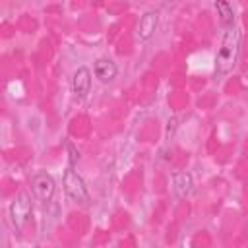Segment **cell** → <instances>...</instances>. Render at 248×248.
Listing matches in <instances>:
<instances>
[{
  "label": "cell",
  "mask_w": 248,
  "mask_h": 248,
  "mask_svg": "<svg viewBox=\"0 0 248 248\" xmlns=\"http://www.w3.org/2000/svg\"><path fill=\"white\" fill-rule=\"evenodd\" d=\"M238 56H240V31L232 25L227 27V31L223 33L219 48L215 52V74L217 76L231 74L238 62Z\"/></svg>",
  "instance_id": "6da1fadb"
},
{
  "label": "cell",
  "mask_w": 248,
  "mask_h": 248,
  "mask_svg": "<svg viewBox=\"0 0 248 248\" xmlns=\"http://www.w3.org/2000/svg\"><path fill=\"white\" fill-rule=\"evenodd\" d=\"M62 186H64V192L68 194L70 200L78 202V203H89L91 202V196H89V190L85 186V180L72 169L68 167L62 174Z\"/></svg>",
  "instance_id": "7a4b0ae2"
},
{
  "label": "cell",
  "mask_w": 248,
  "mask_h": 248,
  "mask_svg": "<svg viewBox=\"0 0 248 248\" xmlns=\"http://www.w3.org/2000/svg\"><path fill=\"white\" fill-rule=\"evenodd\" d=\"M31 217V202L27 194H17L14 198V202L10 203V219L12 225L16 227V231H23V227L27 225Z\"/></svg>",
  "instance_id": "3957f363"
},
{
  "label": "cell",
  "mask_w": 248,
  "mask_h": 248,
  "mask_svg": "<svg viewBox=\"0 0 248 248\" xmlns=\"http://www.w3.org/2000/svg\"><path fill=\"white\" fill-rule=\"evenodd\" d=\"M31 192L39 202H50L56 192L54 178L48 172H37L31 178Z\"/></svg>",
  "instance_id": "277c9868"
},
{
  "label": "cell",
  "mask_w": 248,
  "mask_h": 248,
  "mask_svg": "<svg viewBox=\"0 0 248 248\" xmlns=\"http://www.w3.org/2000/svg\"><path fill=\"white\" fill-rule=\"evenodd\" d=\"M91 89V72L85 66H79L72 76V91L78 99H85Z\"/></svg>",
  "instance_id": "5b68a950"
},
{
  "label": "cell",
  "mask_w": 248,
  "mask_h": 248,
  "mask_svg": "<svg viewBox=\"0 0 248 248\" xmlns=\"http://www.w3.org/2000/svg\"><path fill=\"white\" fill-rule=\"evenodd\" d=\"M93 74H95V78L99 81L108 83V81H112L118 76V66L110 58H99L93 64Z\"/></svg>",
  "instance_id": "8992f818"
},
{
  "label": "cell",
  "mask_w": 248,
  "mask_h": 248,
  "mask_svg": "<svg viewBox=\"0 0 248 248\" xmlns=\"http://www.w3.org/2000/svg\"><path fill=\"white\" fill-rule=\"evenodd\" d=\"M157 25H159V14L157 12H145L141 17H140V25H138V37L141 41H149L155 31H157Z\"/></svg>",
  "instance_id": "52a82bcc"
},
{
  "label": "cell",
  "mask_w": 248,
  "mask_h": 248,
  "mask_svg": "<svg viewBox=\"0 0 248 248\" xmlns=\"http://www.w3.org/2000/svg\"><path fill=\"white\" fill-rule=\"evenodd\" d=\"M172 190L178 198H188L194 192V178L190 172H172Z\"/></svg>",
  "instance_id": "ba28073f"
},
{
  "label": "cell",
  "mask_w": 248,
  "mask_h": 248,
  "mask_svg": "<svg viewBox=\"0 0 248 248\" xmlns=\"http://www.w3.org/2000/svg\"><path fill=\"white\" fill-rule=\"evenodd\" d=\"M213 6H215V10H217V16H219L221 23H225L227 27H232V23H234V12H232V6H231L229 2H223V0L215 2Z\"/></svg>",
  "instance_id": "9c48e42d"
},
{
  "label": "cell",
  "mask_w": 248,
  "mask_h": 248,
  "mask_svg": "<svg viewBox=\"0 0 248 248\" xmlns=\"http://www.w3.org/2000/svg\"><path fill=\"white\" fill-rule=\"evenodd\" d=\"M66 147H68V151L72 153V163H76V161H78V157H79V155H78V151L74 149V145H72V143H68Z\"/></svg>",
  "instance_id": "30bf717a"
}]
</instances>
